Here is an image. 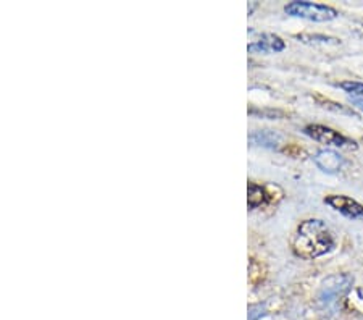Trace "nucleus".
Returning a JSON list of instances; mask_svg holds the SVG:
<instances>
[{
    "label": "nucleus",
    "mask_w": 363,
    "mask_h": 320,
    "mask_svg": "<svg viewBox=\"0 0 363 320\" xmlns=\"http://www.w3.org/2000/svg\"><path fill=\"white\" fill-rule=\"evenodd\" d=\"M336 246L333 231L323 220L310 219L298 225L292 243L294 254L302 259H317L331 253Z\"/></svg>",
    "instance_id": "nucleus-1"
},
{
    "label": "nucleus",
    "mask_w": 363,
    "mask_h": 320,
    "mask_svg": "<svg viewBox=\"0 0 363 320\" xmlns=\"http://www.w3.org/2000/svg\"><path fill=\"white\" fill-rule=\"evenodd\" d=\"M284 11L291 16H297V18H303L315 23H326L336 20L339 16V11L330 7V5L312 2H291L286 5Z\"/></svg>",
    "instance_id": "nucleus-2"
},
{
    "label": "nucleus",
    "mask_w": 363,
    "mask_h": 320,
    "mask_svg": "<svg viewBox=\"0 0 363 320\" xmlns=\"http://www.w3.org/2000/svg\"><path fill=\"white\" fill-rule=\"evenodd\" d=\"M303 133L313 141L323 143L328 145H336V148H347V149H357V143L352 139L345 138L339 131L331 130V128L323 125H308L303 128Z\"/></svg>",
    "instance_id": "nucleus-3"
},
{
    "label": "nucleus",
    "mask_w": 363,
    "mask_h": 320,
    "mask_svg": "<svg viewBox=\"0 0 363 320\" xmlns=\"http://www.w3.org/2000/svg\"><path fill=\"white\" fill-rule=\"evenodd\" d=\"M325 204L349 219H363V206L349 196L331 194L325 197Z\"/></svg>",
    "instance_id": "nucleus-4"
},
{
    "label": "nucleus",
    "mask_w": 363,
    "mask_h": 320,
    "mask_svg": "<svg viewBox=\"0 0 363 320\" xmlns=\"http://www.w3.org/2000/svg\"><path fill=\"white\" fill-rule=\"evenodd\" d=\"M286 43L277 34H262L259 40H254L247 45V50L252 54H270V52H283Z\"/></svg>",
    "instance_id": "nucleus-5"
},
{
    "label": "nucleus",
    "mask_w": 363,
    "mask_h": 320,
    "mask_svg": "<svg viewBox=\"0 0 363 320\" xmlns=\"http://www.w3.org/2000/svg\"><path fill=\"white\" fill-rule=\"evenodd\" d=\"M315 164L326 173H336L342 168L344 159L331 149H323L315 155Z\"/></svg>",
    "instance_id": "nucleus-6"
},
{
    "label": "nucleus",
    "mask_w": 363,
    "mask_h": 320,
    "mask_svg": "<svg viewBox=\"0 0 363 320\" xmlns=\"http://www.w3.org/2000/svg\"><path fill=\"white\" fill-rule=\"evenodd\" d=\"M247 204H249V209H257V207H262L265 206V204L270 201V194H268V191L265 186L262 184H257V183H249L247 186Z\"/></svg>",
    "instance_id": "nucleus-7"
},
{
    "label": "nucleus",
    "mask_w": 363,
    "mask_h": 320,
    "mask_svg": "<svg viewBox=\"0 0 363 320\" xmlns=\"http://www.w3.org/2000/svg\"><path fill=\"white\" fill-rule=\"evenodd\" d=\"M279 135H277L274 131L270 130H263V131H255L252 133L249 136V141L252 144H257V145H265V148H272L274 149L279 143Z\"/></svg>",
    "instance_id": "nucleus-8"
},
{
    "label": "nucleus",
    "mask_w": 363,
    "mask_h": 320,
    "mask_svg": "<svg viewBox=\"0 0 363 320\" xmlns=\"http://www.w3.org/2000/svg\"><path fill=\"white\" fill-rule=\"evenodd\" d=\"M296 39H298L303 44H325V45L326 44H333V45L341 44V40L339 39L325 36V34H297Z\"/></svg>",
    "instance_id": "nucleus-9"
},
{
    "label": "nucleus",
    "mask_w": 363,
    "mask_h": 320,
    "mask_svg": "<svg viewBox=\"0 0 363 320\" xmlns=\"http://www.w3.org/2000/svg\"><path fill=\"white\" fill-rule=\"evenodd\" d=\"M339 87L349 96L363 97V83H359V81H342V83H339Z\"/></svg>",
    "instance_id": "nucleus-10"
},
{
    "label": "nucleus",
    "mask_w": 363,
    "mask_h": 320,
    "mask_svg": "<svg viewBox=\"0 0 363 320\" xmlns=\"http://www.w3.org/2000/svg\"><path fill=\"white\" fill-rule=\"evenodd\" d=\"M350 102H352L354 107L360 109L363 112V97H352V96H350Z\"/></svg>",
    "instance_id": "nucleus-11"
}]
</instances>
